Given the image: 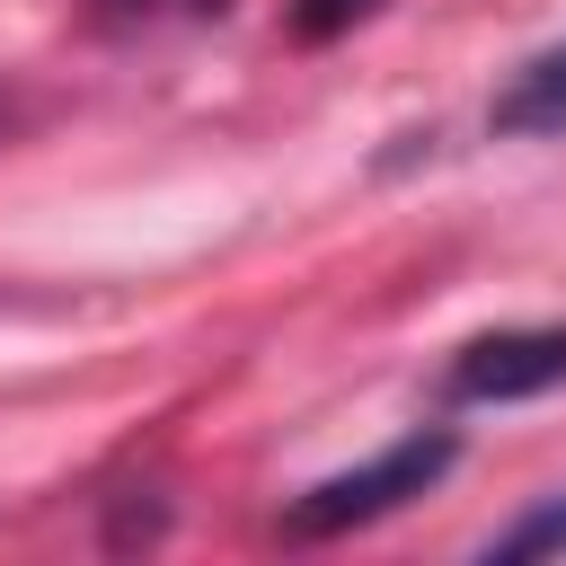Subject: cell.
I'll use <instances>...</instances> for the list:
<instances>
[{"mask_svg": "<svg viewBox=\"0 0 566 566\" xmlns=\"http://www.w3.org/2000/svg\"><path fill=\"white\" fill-rule=\"evenodd\" d=\"M460 460V442L442 433V424H424V433H407V442H389L380 460H363V469H336V478H318L292 513H283V531L292 539H336V531H363V522H380V513H398L407 495H424L442 469Z\"/></svg>", "mask_w": 566, "mask_h": 566, "instance_id": "1", "label": "cell"}, {"mask_svg": "<svg viewBox=\"0 0 566 566\" xmlns=\"http://www.w3.org/2000/svg\"><path fill=\"white\" fill-rule=\"evenodd\" d=\"M539 389H566V318L469 336L451 354V371H442L451 407H513V398H539Z\"/></svg>", "mask_w": 566, "mask_h": 566, "instance_id": "2", "label": "cell"}, {"mask_svg": "<svg viewBox=\"0 0 566 566\" xmlns=\"http://www.w3.org/2000/svg\"><path fill=\"white\" fill-rule=\"evenodd\" d=\"M495 133H539V142H566V44H548L539 62H522V80L495 97Z\"/></svg>", "mask_w": 566, "mask_h": 566, "instance_id": "3", "label": "cell"}, {"mask_svg": "<svg viewBox=\"0 0 566 566\" xmlns=\"http://www.w3.org/2000/svg\"><path fill=\"white\" fill-rule=\"evenodd\" d=\"M548 548H566V495H557V504H539V513H522L513 531H495V548H486V557H548Z\"/></svg>", "mask_w": 566, "mask_h": 566, "instance_id": "4", "label": "cell"}, {"mask_svg": "<svg viewBox=\"0 0 566 566\" xmlns=\"http://www.w3.org/2000/svg\"><path fill=\"white\" fill-rule=\"evenodd\" d=\"M380 0H292V35L301 44H327V35H345V27H363Z\"/></svg>", "mask_w": 566, "mask_h": 566, "instance_id": "5", "label": "cell"}, {"mask_svg": "<svg viewBox=\"0 0 566 566\" xmlns=\"http://www.w3.org/2000/svg\"><path fill=\"white\" fill-rule=\"evenodd\" d=\"M115 9H221V0H115Z\"/></svg>", "mask_w": 566, "mask_h": 566, "instance_id": "6", "label": "cell"}]
</instances>
